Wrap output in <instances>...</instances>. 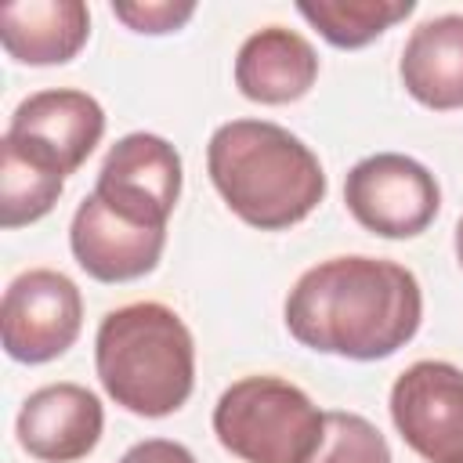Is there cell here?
<instances>
[{
    "label": "cell",
    "mask_w": 463,
    "mask_h": 463,
    "mask_svg": "<svg viewBox=\"0 0 463 463\" xmlns=\"http://www.w3.org/2000/svg\"><path fill=\"white\" fill-rule=\"evenodd\" d=\"M420 318L416 275L383 257H329L286 297V329L297 344L354 362L394 354L416 336Z\"/></svg>",
    "instance_id": "obj_1"
},
{
    "label": "cell",
    "mask_w": 463,
    "mask_h": 463,
    "mask_svg": "<svg viewBox=\"0 0 463 463\" xmlns=\"http://www.w3.org/2000/svg\"><path fill=\"white\" fill-rule=\"evenodd\" d=\"M206 170L228 210L260 232L300 224L326 199L318 156L268 119L221 123L206 145Z\"/></svg>",
    "instance_id": "obj_2"
},
{
    "label": "cell",
    "mask_w": 463,
    "mask_h": 463,
    "mask_svg": "<svg viewBox=\"0 0 463 463\" xmlns=\"http://www.w3.org/2000/svg\"><path fill=\"white\" fill-rule=\"evenodd\" d=\"M94 365L105 394L134 416L177 412L195 383V344L181 315L156 300L109 311L94 336Z\"/></svg>",
    "instance_id": "obj_3"
},
{
    "label": "cell",
    "mask_w": 463,
    "mask_h": 463,
    "mask_svg": "<svg viewBox=\"0 0 463 463\" xmlns=\"http://www.w3.org/2000/svg\"><path fill=\"white\" fill-rule=\"evenodd\" d=\"M213 434L242 463H311L326 412L289 380L242 376L217 398Z\"/></svg>",
    "instance_id": "obj_4"
},
{
    "label": "cell",
    "mask_w": 463,
    "mask_h": 463,
    "mask_svg": "<svg viewBox=\"0 0 463 463\" xmlns=\"http://www.w3.org/2000/svg\"><path fill=\"white\" fill-rule=\"evenodd\" d=\"M344 203L365 232L383 239H412L438 217L441 188L412 156L376 152L347 170Z\"/></svg>",
    "instance_id": "obj_5"
},
{
    "label": "cell",
    "mask_w": 463,
    "mask_h": 463,
    "mask_svg": "<svg viewBox=\"0 0 463 463\" xmlns=\"http://www.w3.org/2000/svg\"><path fill=\"white\" fill-rule=\"evenodd\" d=\"M83 326V297L76 282L51 268L22 271L0 304V340L14 362L40 365L65 354Z\"/></svg>",
    "instance_id": "obj_6"
},
{
    "label": "cell",
    "mask_w": 463,
    "mask_h": 463,
    "mask_svg": "<svg viewBox=\"0 0 463 463\" xmlns=\"http://www.w3.org/2000/svg\"><path fill=\"white\" fill-rule=\"evenodd\" d=\"M94 195L130 224L166 228L181 195L177 148L166 137L145 130L119 137L98 170Z\"/></svg>",
    "instance_id": "obj_7"
},
{
    "label": "cell",
    "mask_w": 463,
    "mask_h": 463,
    "mask_svg": "<svg viewBox=\"0 0 463 463\" xmlns=\"http://www.w3.org/2000/svg\"><path fill=\"white\" fill-rule=\"evenodd\" d=\"M391 420L427 463H463V369L438 358L412 362L391 387Z\"/></svg>",
    "instance_id": "obj_8"
},
{
    "label": "cell",
    "mask_w": 463,
    "mask_h": 463,
    "mask_svg": "<svg viewBox=\"0 0 463 463\" xmlns=\"http://www.w3.org/2000/svg\"><path fill=\"white\" fill-rule=\"evenodd\" d=\"M101 134H105L101 105L87 90L54 87V90L29 94L14 109L4 141L22 148L25 156L47 163L61 177H69L94 152Z\"/></svg>",
    "instance_id": "obj_9"
},
{
    "label": "cell",
    "mask_w": 463,
    "mask_h": 463,
    "mask_svg": "<svg viewBox=\"0 0 463 463\" xmlns=\"http://www.w3.org/2000/svg\"><path fill=\"white\" fill-rule=\"evenodd\" d=\"M105 409L94 391L80 383H47L22 402L18 445L43 463H76L101 441Z\"/></svg>",
    "instance_id": "obj_10"
},
{
    "label": "cell",
    "mask_w": 463,
    "mask_h": 463,
    "mask_svg": "<svg viewBox=\"0 0 463 463\" xmlns=\"http://www.w3.org/2000/svg\"><path fill=\"white\" fill-rule=\"evenodd\" d=\"M69 246L76 264L98 282H130L148 275L166 246V228H141L116 217L94 192L76 206Z\"/></svg>",
    "instance_id": "obj_11"
},
{
    "label": "cell",
    "mask_w": 463,
    "mask_h": 463,
    "mask_svg": "<svg viewBox=\"0 0 463 463\" xmlns=\"http://www.w3.org/2000/svg\"><path fill=\"white\" fill-rule=\"evenodd\" d=\"M318 80V54L315 47L286 29L268 25L242 40L235 54V87L242 98L260 105H289L304 98Z\"/></svg>",
    "instance_id": "obj_12"
},
{
    "label": "cell",
    "mask_w": 463,
    "mask_h": 463,
    "mask_svg": "<svg viewBox=\"0 0 463 463\" xmlns=\"http://www.w3.org/2000/svg\"><path fill=\"white\" fill-rule=\"evenodd\" d=\"M90 36V14L80 0H25L0 7L4 51L22 65H61Z\"/></svg>",
    "instance_id": "obj_13"
},
{
    "label": "cell",
    "mask_w": 463,
    "mask_h": 463,
    "mask_svg": "<svg viewBox=\"0 0 463 463\" xmlns=\"http://www.w3.org/2000/svg\"><path fill=\"white\" fill-rule=\"evenodd\" d=\"M405 90L438 112L463 109V14H438L420 22L398 61Z\"/></svg>",
    "instance_id": "obj_14"
},
{
    "label": "cell",
    "mask_w": 463,
    "mask_h": 463,
    "mask_svg": "<svg viewBox=\"0 0 463 463\" xmlns=\"http://www.w3.org/2000/svg\"><path fill=\"white\" fill-rule=\"evenodd\" d=\"M297 11L333 47L354 51L383 36L405 14H412L416 4L412 0H300Z\"/></svg>",
    "instance_id": "obj_15"
},
{
    "label": "cell",
    "mask_w": 463,
    "mask_h": 463,
    "mask_svg": "<svg viewBox=\"0 0 463 463\" xmlns=\"http://www.w3.org/2000/svg\"><path fill=\"white\" fill-rule=\"evenodd\" d=\"M65 188V177L47 163L25 156L11 141L0 145V224L22 228L51 213Z\"/></svg>",
    "instance_id": "obj_16"
},
{
    "label": "cell",
    "mask_w": 463,
    "mask_h": 463,
    "mask_svg": "<svg viewBox=\"0 0 463 463\" xmlns=\"http://www.w3.org/2000/svg\"><path fill=\"white\" fill-rule=\"evenodd\" d=\"M311 463H391L387 438L358 412H326V438Z\"/></svg>",
    "instance_id": "obj_17"
},
{
    "label": "cell",
    "mask_w": 463,
    "mask_h": 463,
    "mask_svg": "<svg viewBox=\"0 0 463 463\" xmlns=\"http://www.w3.org/2000/svg\"><path fill=\"white\" fill-rule=\"evenodd\" d=\"M112 14L119 22H127L134 33H174L181 29L192 14L195 4H174V0H145V4H112Z\"/></svg>",
    "instance_id": "obj_18"
},
{
    "label": "cell",
    "mask_w": 463,
    "mask_h": 463,
    "mask_svg": "<svg viewBox=\"0 0 463 463\" xmlns=\"http://www.w3.org/2000/svg\"><path fill=\"white\" fill-rule=\"evenodd\" d=\"M119 463H195V456L181 441L148 438V441H137L134 449H127V456Z\"/></svg>",
    "instance_id": "obj_19"
},
{
    "label": "cell",
    "mask_w": 463,
    "mask_h": 463,
    "mask_svg": "<svg viewBox=\"0 0 463 463\" xmlns=\"http://www.w3.org/2000/svg\"><path fill=\"white\" fill-rule=\"evenodd\" d=\"M456 257H459V264H463V217H459V224H456Z\"/></svg>",
    "instance_id": "obj_20"
}]
</instances>
